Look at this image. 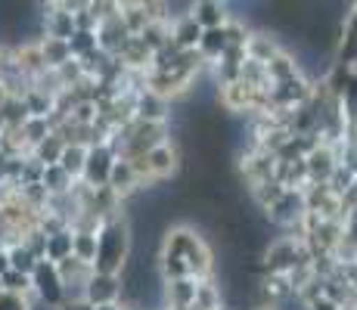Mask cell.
<instances>
[{
	"instance_id": "cell-1",
	"label": "cell",
	"mask_w": 357,
	"mask_h": 310,
	"mask_svg": "<svg viewBox=\"0 0 357 310\" xmlns=\"http://www.w3.org/2000/svg\"><path fill=\"white\" fill-rule=\"evenodd\" d=\"M125 254H128V230L119 224L106 226V230L97 236V273H109L115 277L121 264H125Z\"/></svg>"
},
{
	"instance_id": "cell-2",
	"label": "cell",
	"mask_w": 357,
	"mask_h": 310,
	"mask_svg": "<svg viewBox=\"0 0 357 310\" xmlns=\"http://www.w3.org/2000/svg\"><path fill=\"white\" fill-rule=\"evenodd\" d=\"M121 286L115 277H109V273H97V277H87V286H84V298L91 301V304H112L115 298H119Z\"/></svg>"
},
{
	"instance_id": "cell-3",
	"label": "cell",
	"mask_w": 357,
	"mask_h": 310,
	"mask_svg": "<svg viewBox=\"0 0 357 310\" xmlns=\"http://www.w3.org/2000/svg\"><path fill=\"white\" fill-rule=\"evenodd\" d=\"M146 171L149 174H171L174 171V164H177V153L168 146V143H155V146H149V153H146Z\"/></svg>"
},
{
	"instance_id": "cell-4",
	"label": "cell",
	"mask_w": 357,
	"mask_h": 310,
	"mask_svg": "<svg viewBox=\"0 0 357 310\" xmlns=\"http://www.w3.org/2000/svg\"><path fill=\"white\" fill-rule=\"evenodd\" d=\"M59 168L66 171L68 177L72 174H81L84 171V164H87V153L81 146H63V155H59Z\"/></svg>"
},
{
	"instance_id": "cell-5",
	"label": "cell",
	"mask_w": 357,
	"mask_h": 310,
	"mask_svg": "<svg viewBox=\"0 0 357 310\" xmlns=\"http://www.w3.org/2000/svg\"><path fill=\"white\" fill-rule=\"evenodd\" d=\"M193 22L199 25V29L211 31V29H218V25L224 22V13H221V6L218 3H199L196 13H193Z\"/></svg>"
},
{
	"instance_id": "cell-6",
	"label": "cell",
	"mask_w": 357,
	"mask_h": 310,
	"mask_svg": "<svg viewBox=\"0 0 357 310\" xmlns=\"http://www.w3.org/2000/svg\"><path fill=\"white\" fill-rule=\"evenodd\" d=\"M109 180H112L115 189H128L137 180V168L130 162H115L112 171H109Z\"/></svg>"
},
{
	"instance_id": "cell-7",
	"label": "cell",
	"mask_w": 357,
	"mask_h": 310,
	"mask_svg": "<svg viewBox=\"0 0 357 310\" xmlns=\"http://www.w3.org/2000/svg\"><path fill=\"white\" fill-rule=\"evenodd\" d=\"M177 40H181L183 47H193V44H199L202 40V29L193 22V16L190 19H183L181 25H177Z\"/></svg>"
},
{
	"instance_id": "cell-8",
	"label": "cell",
	"mask_w": 357,
	"mask_h": 310,
	"mask_svg": "<svg viewBox=\"0 0 357 310\" xmlns=\"http://www.w3.org/2000/svg\"><path fill=\"white\" fill-rule=\"evenodd\" d=\"M224 38H227V34L221 29H211V31H202V40H199V44H202L208 53H218V50H224Z\"/></svg>"
},
{
	"instance_id": "cell-9",
	"label": "cell",
	"mask_w": 357,
	"mask_h": 310,
	"mask_svg": "<svg viewBox=\"0 0 357 310\" xmlns=\"http://www.w3.org/2000/svg\"><path fill=\"white\" fill-rule=\"evenodd\" d=\"M345 59H354L357 56V16L348 22V31H345V50H342Z\"/></svg>"
},
{
	"instance_id": "cell-10",
	"label": "cell",
	"mask_w": 357,
	"mask_h": 310,
	"mask_svg": "<svg viewBox=\"0 0 357 310\" xmlns=\"http://www.w3.org/2000/svg\"><path fill=\"white\" fill-rule=\"evenodd\" d=\"M0 310H29V304L22 301V295H16V292H0Z\"/></svg>"
}]
</instances>
